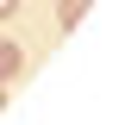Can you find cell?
<instances>
[{"instance_id":"1","label":"cell","mask_w":125,"mask_h":125,"mask_svg":"<svg viewBox=\"0 0 125 125\" xmlns=\"http://www.w3.org/2000/svg\"><path fill=\"white\" fill-rule=\"evenodd\" d=\"M19 69H25V50H19L13 38H0V81H13Z\"/></svg>"},{"instance_id":"2","label":"cell","mask_w":125,"mask_h":125,"mask_svg":"<svg viewBox=\"0 0 125 125\" xmlns=\"http://www.w3.org/2000/svg\"><path fill=\"white\" fill-rule=\"evenodd\" d=\"M88 6H94V0H56V25H62V31H69V25H75V19H81V13H88Z\"/></svg>"},{"instance_id":"3","label":"cell","mask_w":125,"mask_h":125,"mask_svg":"<svg viewBox=\"0 0 125 125\" xmlns=\"http://www.w3.org/2000/svg\"><path fill=\"white\" fill-rule=\"evenodd\" d=\"M13 13H19V0H0V19H13Z\"/></svg>"},{"instance_id":"4","label":"cell","mask_w":125,"mask_h":125,"mask_svg":"<svg viewBox=\"0 0 125 125\" xmlns=\"http://www.w3.org/2000/svg\"><path fill=\"white\" fill-rule=\"evenodd\" d=\"M0 106H6V88H0Z\"/></svg>"}]
</instances>
